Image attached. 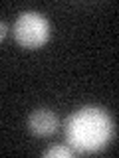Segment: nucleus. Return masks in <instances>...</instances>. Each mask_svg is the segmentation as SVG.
Listing matches in <instances>:
<instances>
[{"label":"nucleus","mask_w":119,"mask_h":158,"mask_svg":"<svg viewBox=\"0 0 119 158\" xmlns=\"http://www.w3.org/2000/svg\"><path fill=\"white\" fill-rule=\"evenodd\" d=\"M113 136V121L99 107H82L66 123V140L72 150L87 154L101 150Z\"/></svg>","instance_id":"f257e3e1"},{"label":"nucleus","mask_w":119,"mask_h":158,"mask_svg":"<svg viewBox=\"0 0 119 158\" xmlns=\"http://www.w3.org/2000/svg\"><path fill=\"white\" fill-rule=\"evenodd\" d=\"M12 32H14V40L22 48L34 49V48H40L50 38V24L40 12L26 10L16 18Z\"/></svg>","instance_id":"f03ea898"},{"label":"nucleus","mask_w":119,"mask_h":158,"mask_svg":"<svg viewBox=\"0 0 119 158\" xmlns=\"http://www.w3.org/2000/svg\"><path fill=\"white\" fill-rule=\"evenodd\" d=\"M28 128L38 136H50L58 128V117L50 109H36L28 117Z\"/></svg>","instance_id":"7ed1b4c3"},{"label":"nucleus","mask_w":119,"mask_h":158,"mask_svg":"<svg viewBox=\"0 0 119 158\" xmlns=\"http://www.w3.org/2000/svg\"><path fill=\"white\" fill-rule=\"evenodd\" d=\"M73 154V150L69 146H54V148H48V150H44V156L48 158H54V156H60V158H69Z\"/></svg>","instance_id":"20e7f679"},{"label":"nucleus","mask_w":119,"mask_h":158,"mask_svg":"<svg viewBox=\"0 0 119 158\" xmlns=\"http://www.w3.org/2000/svg\"><path fill=\"white\" fill-rule=\"evenodd\" d=\"M6 32H8L6 24H4V22H0V40H4V36H6Z\"/></svg>","instance_id":"39448f33"}]
</instances>
